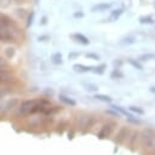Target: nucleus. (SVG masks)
I'll list each match as a JSON object with an SVG mask.
<instances>
[{"label": "nucleus", "mask_w": 155, "mask_h": 155, "mask_svg": "<svg viewBox=\"0 0 155 155\" xmlns=\"http://www.w3.org/2000/svg\"><path fill=\"white\" fill-rule=\"evenodd\" d=\"M51 102L47 99H30L25 101L19 107L21 114H35V113H46L51 111Z\"/></svg>", "instance_id": "f257e3e1"}, {"label": "nucleus", "mask_w": 155, "mask_h": 155, "mask_svg": "<svg viewBox=\"0 0 155 155\" xmlns=\"http://www.w3.org/2000/svg\"><path fill=\"white\" fill-rule=\"evenodd\" d=\"M13 23L6 16H0V41H11L13 40V31H12Z\"/></svg>", "instance_id": "f03ea898"}, {"label": "nucleus", "mask_w": 155, "mask_h": 155, "mask_svg": "<svg viewBox=\"0 0 155 155\" xmlns=\"http://www.w3.org/2000/svg\"><path fill=\"white\" fill-rule=\"evenodd\" d=\"M142 143L147 148L154 147V143H155V133H154L153 130L148 128V130L143 131V133H142Z\"/></svg>", "instance_id": "7ed1b4c3"}, {"label": "nucleus", "mask_w": 155, "mask_h": 155, "mask_svg": "<svg viewBox=\"0 0 155 155\" xmlns=\"http://www.w3.org/2000/svg\"><path fill=\"white\" fill-rule=\"evenodd\" d=\"M114 127H115V122H111V121H110V122L105 124V125L102 127L101 132L97 134V136H98V138H99V139H103V138H105V137L110 136V133L113 132Z\"/></svg>", "instance_id": "20e7f679"}, {"label": "nucleus", "mask_w": 155, "mask_h": 155, "mask_svg": "<svg viewBox=\"0 0 155 155\" xmlns=\"http://www.w3.org/2000/svg\"><path fill=\"white\" fill-rule=\"evenodd\" d=\"M70 36H71V39H73L75 42H79V44H81V45H88V44H90V40H88L84 34H81V33H74V34H71Z\"/></svg>", "instance_id": "39448f33"}, {"label": "nucleus", "mask_w": 155, "mask_h": 155, "mask_svg": "<svg viewBox=\"0 0 155 155\" xmlns=\"http://www.w3.org/2000/svg\"><path fill=\"white\" fill-rule=\"evenodd\" d=\"M110 8V4H104V2H101V4H96L91 7V11L92 12H103V11H107Z\"/></svg>", "instance_id": "423d86ee"}, {"label": "nucleus", "mask_w": 155, "mask_h": 155, "mask_svg": "<svg viewBox=\"0 0 155 155\" xmlns=\"http://www.w3.org/2000/svg\"><path fill=\"white\" fill-rule=\"evenodd\" d=\"M73 69L78 73H87L90 70H92V67L90 65H85V64H74L73 65Z\"/></svg>", "instance_id": "0eeeda50"}, {"label": "nucleus", "mask_w": 155, "mask_h": 155, "mask_svg": "<svg viewBox=\"0 0 155 155\" xmlns=\"http://www.w3.org/2000/svg\"><path fill=\"white\" fill-rule=\"evenodd\" d=\"M122 12H124L122 8H116V10H114V11H111V13H110V21H111V22L117 21V19L121 17Z\"/></svg>", "instance_id": "6e6552de"}, {"label": "nucleus", "mask_w": 155, "mask_h": 155, "mask_svg": "<svg viewBox=\"0 0 155 155\" xmlns=\"http://www.w3.org/2000/svg\"><path fill=\"white\" fill-rule=\"evenodd\" d=\"M59 99H61L64 104L70 105V107H74V105L76 104V102H75L74 99H71V98H69V97H67V96H64V94H59Z\"/></svg>", "instance_id": "1a4fd4ad"}, {"label": "nucleus", "mask_w": 155, "mask_h": 155, "mask_svg": "<svg viewBox=\"0 0 155 155\" xmlns=\"http://www.w3.org/2000/svg\"><path fill=\"white\" fill-rule=\"evenodd\" d=\"M105 68H107V65L103 63V64H99V65H97V67H92V71H93L94 74L102 75V74L105 71Z\"/></svg>", "instance_id": "9d476101"}, {"label": "nucleus", "mask_w": 155, "mask_h": 155, "mask_svg": "<svg viewBox=\"0 0 155 155\" xmlns=\"http://www.w3.org/2000/svg\"><path fill=\"white\" fill-rule=\"evenodd\" d=\"M94 98H96V99H98V101H101V102H105V103L111 102V97H110V96H108V94L97 93V94H94Z\"/></svg>", "instance_id": "9b49d317"}, {"label": "nucleus", "mask_w": 155, "mask_h": 155, "mask_svg": "<svg viewBox=\"0 0 155 155\" xmlns=\"http://www.w3.org/2000/svg\"><path fill=\"white\" fill-rule=\"evenodd\" d=\"M127 128L126 127H122L121 130H120V132H119V134H117V138H116V142H119V143H121L124 139H125V137H127Z\"/></svg>", "instance_id": "f8f14e48"}, {"label": "nucleus", "mask_w": 155, "mask_h": 155, "mask_svg": "<svg viewBox=\"0 0 155 155\" xmlns=\"http://www.w3.org/2000/svg\"><path fill=\"white\" fill-rule=\"evenodd\" d=\"M51 62L53 64H61L62 63V54L59 52H56L51 56Z\"/></svg>", "instance_id": "ddd939ff"}, {"label": "nucleus", "mask_w": 155, "mask_h": 155, "mask_svg": "<svg viewBox=\"0 0 155 155\" xmlns=\"http://www.w3.org/2000/svg\"><path fill=\"white\" fill-rule=\"evenodd\" d=\"M111 109H114V110H116V111H119L120 114H122V115H125L126 117H131V116H132V115H131L130 113H127V111H126V110H125L124 108H121V107H119V105H115V104H113V105H111Z\"/></svg>", "instance_id": "4468645a"}, {"label": "nucleus", "mask_w": 155, "mask_h": 155, "mask_svg": "<svg viewBox=\"0 0 155 155\" xmlns=\"http://www.w3.org/2000/svg\"><path fill=\"white\" fill-rule=\"evenodd\" d=\"M110 78L114 79V80H116V79H122V78H124V74L120 71V69H114V70L111 71V74H110Z\"/></svg>", "instance_id": "2eb2a0df"}, {"label": "nucleus", "mask_w": 155, "mask_h": 155, "mask_svg": "<svg viewBox=\"0 0 155 155\" xmlns=\"http://www.w3.org/2000/svg\"><path fill=\"white\" fill-rule=\"evenodd\" d=\"M150 59H155V54L154 53H145V54H142L139 57V61H142V62L150 61Z\"/></svg>", "instance_id": "dca6fc26"}, {"label": "nucleus", "mask_w": 155, "mask_h": 155, "mask_svg": "<svg viewBox=\"0 0 155 155\" xmlns=\"http://www.w3.org/2000/svg\"><path fill=\"white\" fill-rule=\"evenodd\" d=\"M139 22H140L142 24H151V23H153V18H151L150 16H142V17L139 18Z\"/></svg>", "instance_id": "f3484780"}, {"label": "nucleus", "mask_w": 155, "mask_h": 155, "mask_svg": "<svg viewBox=\"0 0 155 155\" xmlns=\"http://www.w3.org/2000/svg\"><path fill=\"white\" fill-rule=\"evenodd\" d=\"M128 63H130L133 68H136V69H138V70H142V69H143V65H142V64H140V62H138V61L128 59Z\"/></svg>", "instance_id": "a211bd4d"}, {"label": "nucleus", "mask_w": 155, "mask_h": 155, "mask_svg": "<svg viewBox=\"0 0 155 155\" xmlns=\"http://www.w3.org/2000/svg\"><path fill=\"white\" fill-rule=\"evenodd\" d=\"M130 110L133 111V113H136V114H138V115H143L144 114V110L140 109L139 107H130Z\"/></svg>", "instance_id": "6ab92c4d"}, {"label": "nucleus", "mask_w": 155, "mask_h": 155, "mask_svg": "<svg viewBox=\"0 0 155 155\" xmlns=\"http://www.w3.org/2000/svg\"><path fill=\"white\" fill-rule=\"evenodd\" d=\"M12 4V0H0V7L1 8H6Z\"/></svg>", "instance_id": "aec40b11"}, {"label": "nucleus", "mask_w": 155, "mask_h": 155, "mask_svg": "<svg viewBox=\"0 0 155 155\" xmlns=\"http://www.w3.org/2000/svg\"><path fill=\"white\" fill-rule=\"evenodd\" d=\"M33 19H34V12H30L28 16V19H27V28H29L33 24Z\"/></svg>", "instance_id": "412c9836"}, {"label": "nucleus", "mask_w": 155, "mask_h": 155, "mask_svg": "<svg viewBox=\"0 0 155 155\" xmlns=\"http://www.w3.org/2000/svg\"><path fill=\"white\" fill-rule=\"evenodd\" d=\"M86 57L90 58V59H93V61H98L99 59V56L96 54V53H86Z\"/></svg>", "instance_id": "4be33fe9"}, {"label": "nucleus", "mask_w": 155, "mask_h": 155, "mask_svg": "<svg viewBox=\"0 0 155 155\" xmlns=\"http://www.w3.org/2000/svg\"><path fill=\"white\" fill-rule=\"evenodd\" d=\"M85 87H86L87 91H96V90H98V87L96 85H85Z\"/></svg>", "instance_id": "5701e85b"}, {"label": "nucleus", "mask_w": 155, "mask_h": 155, "mask_svg": "<svg viewBox=\"0 0 155 155\" xmlns=\"http://www.w3.org/2000/svg\"><path fill=\"white\" fill-rule=\"evenodd\" d=\"M127 120H128L130 122H132V124H134V125H139V124H140V121H139L138 119H134L133 116H131V117H127Z\"/></svg>", "instance_id": "b1692460"}, {"label": "nucleus", "mask_w": 155, "mask_h": 155, "mask_svg": "<svg viewBox=\"0 0 155 155\" xmlns=\"http://www.w3.org/2000/svg\"><path fill=\"white\" fill-rule=\"evenodd\" d=\"M138 136H139V133H138V132H134V133L132 134V138H131V147H132V148H133V144H134V140L137 139V137H138Z\"/></svg>", "instance_id": "393cba45"}, {"label": "nucleus", "mask_w": 155, "mask_h": 155, "mask_svg": "<svg viewBox=\"0 0 155 155\" xmlns=\"http://www.w3.org/2000/svg\"><path fill=\"white\" fill-rule=\"evenodd\" d=\"M79 56H80V53H79V52H70V53H69V56H68V58H69V59H74V58L79 57Z\"/></svg>", "instance_id": "a878e982"}, {"label": "nucleus", "mask_w": 155, "mask_h": 155, "mask_svg": "<svg viewBox=\"0 0 155 155\" xmlns=\"http://www.w3.org/2000/svg\"><path fill=\"white\" fill-rule=\"evenodd\" d=\"M113 65H114V69H120V67L122 65V62L121 61H114Z\"/></svg>", "instance_id": "bb28decb"}, {"label": "nucleus", "mask_w": 155, "mask_h": 155, "mask_svg": "<svg viewBox=\"0 0 155 155\" xmlns=\"http://www.w3.org/2000/svg\"><path fill=\"white\" fill-rule=\"evenodd\" d=\"M133 42H134L133 38H126V39H124V41H122V44H133Z\"/></svg>", "instance_id": "cd10ccee"}, {"label": "nucleus", "mask_w": 155, "mask_h": 155, "mask_svg": "<svg viewBox=\"0 0 155 155\" xmlns=\"http://www.w3.org/2000/svg\"><path fill=\"white\" fill-rule=\"evenodd\" d=\"M107 114H110V115H114V116H116V117H120V114L115 110V111H113V110H107Z\"/></svg>", "instance_id": "c85d7f7f"}, {"label": "nucleus", "mask_w": 155, "mask_h": 155, "mask_svg": "<svg viewBox=\"0 0 155 155\" xmlns=\"http://www.w3.org/2000/svg\"><path fill=\"white\" fill-rule=\"evenodd\" d=\"M74 17H75V18H82V17H84V13H82V12H75V13H74Z\"/></svg>", "instance_id": "c756f323"}, {"label": "nucleus", "mask_w": 155, "mask_h": 155, "mask_svg": "<svg viewBox=\"0 0 155 155\" xmlns=\"http://www.w3.org/2000/svg\"><path fill=\"white\" fill-rule=\"evenodd\" d=\"M41 23H42V24H46V17L42 18V22H41Z\"/></svg>", "instance_id": "7c9ffc66"}, {"label": "nucleus", "mask_w": 155, "mask_h": 155, "mask_svg": "<svg viewBox=\"0 0 155 155\" xmlns=\"http://www.w3.org/2000/svg\"><path fill=\"white\" fill-rule=\"evenodd\" d=\"M150 92H153V93H155V87H151V88H150Z\"/></svg>", "instance_id": "2f4dec72"}]
</instances>
